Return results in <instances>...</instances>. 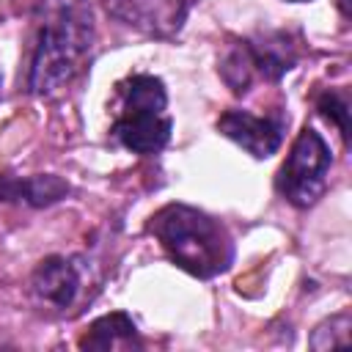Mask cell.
<instances>
[{"mask_svg": "<svg viewBox=\"0 0 352 352\" xmlns=\"http://www.w3.org/2000/svg\"><path fill=\"white\" fill-rule=\"evenodd\" d=\"M28 85L38 96L66 88L94 47V16L85 0H41Z\"/></svg>", "mask_w": 352, "mask_h": 352, "instance_id": "1", "label": "cell"}, {"mask_svg": "<svg viewBox=\"0 0 352 352\" xmlns=\"http://www.w3.org/2000/svg\"><path fill=\"white\" fill-rule=\"evenodd\" d=\"M148 231L160 239L168 258L195 278H214L234 261L228 231L201 209L168 204L151 217Z\"/></svg>", "mask_w": 352, "mask_h": 352, "instance_id": "2", "label": "cell"}, {"mask_svg": "<svg viewBox=\"0 0 352 352\" xmlns=\"http://www.w3.org/2000/svg\"><path fill=\"white\" fill-rule=\"evenodd\" d=\"M118 96L121 104L113 121L116 140L143 157L162 151L173 129L162 80L154 74H129L118 82Z\"/></svg>", "mask_w": 352, "mask_h": 352, "instance_id": "3", "label": "cell"}, {"mask_svg": "<svg viewBox=\"0 0 352 352\" xmlns=\"http://www.w3.org/2000/svg\"><path fill=\"white\" fill-rule=\"evenodd\" d=\"M330 162H333V157H330L324 138L316 129L305 126L297 135V140L292 143V151L278 170V179H275L278 192L292 206H300V209L316 204V198L327 187Z\"/></svg>", "mask_w": 352, "mask_h": 352, "instance_id": "4", "label": "cell"}, {"mask_svg": "<svg viewBox=\"0 0 352 352\" xmlns=\"http://www.w3.org/2000/svg\"><path fill=\"white\" fill-rule=\"evenodd\" d=\"M104 8L110 16L146 36L168 38L182 30L190 0H104Z\"/></svg>", "mask_w": 352, "mask_h": 352, "instance_id": "5", "label": "cell"}, {"mask_svg": "<svg viewBox=\"0 0 352 352\" xmlns=\"http://www.w3.org/2000/svg\"><path fill=\"white\" fill-rule=\"evenodd\" d=\"M283 118H272V116H253L248 110H226L217 118V129L220 135H226L228 140L239 143L248 154H253L256 160H264L270 154H275L283 143Z\"/></svg>", "mask_w": 352, "mask_h": 352, "instance_id": "6", "label": "cell"}, {"mask_svg": "<svg viewBox=\"0 0 352 352\" xmlns=\"http://www.w3.org/2000/svg\"><path fill=\"white\" fill-rule=\"evenodd\" d=\"M239 50L253 80H280L297 63V47L289 41L286 33H270L264 38L239 41Z\"/></svg>", "mask_w": 352, "mask_h": 352, "instance_id": "7", "label": "cell"}, {"mask_svg": "<svg viewBox=\"0 0 352 352\" xmlns=\"http://www.w3.org/2000/svg\"><path fill=\"white\" fill-rule=\"evenodd\" d=\"M30 286L36 292L38 300L55 305V308H69L80 292V275L74 270V264L63 256H47L44 261H38V267L33 270Z\"/></svg>", "mask_w": 352, "mask_h": 352, "instance_id": "8", "label": "cell"}, {"mask_svg": "<svg viewBox=\"0 0 352 352\" xmlns=\"http://www.w3.org/2000/svg\"><path fill=\"white\" fill-rule=\"evenodd\" d=\"M80 349H94V352H110V349H121V352H132V349H143V341L138 336L135 322L124 314H107L102 319H96L88 333L80 338Z\"/></svg>", "mask_w": 352, "mask_h": 352, "instance_id": "9", "label": "cell"}, {"mask_svg": "<svg viewBox=\"0 0 352 352\" xmlns=\"http://www.w3.org/2000/svg\"><path fill=\"white\" fill-rule=\"evenodd\" d=\"M66 192L69 184L58 176H33V179L0 176V201H28L33 206H47L60 201Z\"/></svg>", "mask_w": 352, "mask_h": 352, "instance_id": "10", "label": "cell"}, {"mask_svg": "<svg viewBox=\"0 0 352 352\" xmlns=\"http://www.w3.org/2000/svg\"><path fill=\"white\" fill-rule=\"evenodd\" d=\"M349 327H352V319L349 314H336L330 319H324L314 336H311V346L314 349H333V346H346L349 344Z\"/></svg>", "mask_w": 352, "mask_h": 352, "instance_id": "11", "label": "cell"}, {"mask_svg": "<svg viewBox=\"0 0 352 352\" xmlns=\"http://www.w3.org/2000/svg\"><path fill=\"white\" fill-rule=\"evenodd\" d=\"M319 110L324 118H333L341 129V138L349 140V96H346V91H324L319 96Z\"/></svg>", "mask_w": 352, "mask_h": 352, "instance_id": "12", "label": "cell"}, {"mask_svg": "<svg viewBox=\"0 0 352 352\" xmlns=\"http://www.w3.org/2000/svg\"><path fill=\"white\" fill-rule=\"evenodd\" d=\"M338 3H341V11H344V14H349V11H346V0H338Z\"/></svg>", "mask_w": 352, "mask_h": 352, "instance_id": "13", "label": "cell"}, {"mask_svg": "<svg viewBox=\"0 0 352 352\" xmlns=\"http://www.w3.org/2000/svg\"><path fill=\"white\" fill-rule=\"evenodd\" d=\"M292 3H308V0H292Z\"/></svg>", "mask_w": 352, "mask_h": 352, "instance_id": "14", "label": "cell"}]
</instances>
